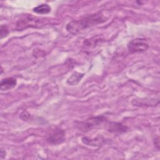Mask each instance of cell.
I'll return each mask as SVG.
<instances>
[{
  "instance_id": "cell-10",
  "label": "cell",
  "mask_w": 160,
  "mask_h": 160,
  "mask_svg": "<svg viewBox=\"0 0 160 160\" xmlns=\"http://www.w3.org/2000/svg\"><path fill=\"white\" fill-rule=\"evenodd\" d=\"M82 141L84 144H88L89 146H99L101 144V142L102 141L101 139L96 138L94 139H91L88 138L87 137H84L82 138Z\"/></svg>"
},
{
  "instance_id": "cell-6",
  "label": "cell",
  "mask_w": 160,
  "mask_h": 160,
  "mask_svg": "<svg viewBox=\"0 0 160 160\" xmlns=\"http://www.w3.org/2000/svg\"><path fill=\"white\" fill-rule=\"evenodd\" d=\"M132 103L136 106H156L159 104V100L156 99H133Z\"/></svg>"
},
{
  "instance_id": "cell-11",
  "label": "cell",
  "mask_w": 160,
  "mask_h": 160,
  "mask_svg": "<svg viewBox=\"0 0 160 160\" xmlns=\"http://www.w3.org/2000/svg\"><path fill=\"white\" fill-rule=\"evenodd\" d=\"M1 39H2L4 38H6L9 34V29L6 25H1Z\"/></svg>"
},
{
  "instance_id": "cell-14",
  "label": "cell",
  "mask_w": 160,
  "mask_h": 160,
  "mask_svg": "<svg viewBox=\"0 0 160 160\" xmlns=\"http://www.w3.org/2000/svg\"><path fill=\"white\" fill-rule=\"evenodd\" d=\"M6 151L1 149V159H4L6 157Z\"/></svg>"
},
{
  "instance_id": "cell-1",
  "label": "cell",
  "mask_w": 160,
  "mask_h": 160,
  "mask_svg": "<svg viewBox=\"0 0 160 160\" xmlns=\"http://www.w3.org/2000/svg\"><path fill=\"white\" fill-rule=\"evenodd\" d=\"M106 19L107 18L101 12H97L68 22L66 26V29L68 32L75 35L90 27L104 22Z\"/></svg>"
},
{
  "instance_id": "cell-4",
  "label": "cell",
  "mask_w": 160,
  "mask_h": 160,
  "mask_svg": "<svg viewBox=\"0 0 160 160\" xmlns=\"http://www.w3.org/2000/svg\"><path fill=\"white\" fill-rule=\"evenodd\" d=\"M65 140V132L63 129L57 128L52 131L48 135L46 141L51 144H59Z\"/></svg>"
},
{
  "instance_id": "cell-9",
  "label": "cell",
  "mask_w": 160,
  "mask_h": 160,
  "mask_svg": "<svg viewBox=\"0 0 160 160\" xmlns=\"http://www.w3.org/2000/svg\"><path fill=\"white\" fill-rule=\"evenodd\" d=\"M51 7L47 4H42L33 8V11L39 14H48L51 12Z\"/></svg>"
},
{
  "instance_id": "cell-8",
  "label": "cell",
  "mask_w": 160,
  "mask_h": 160,
  "mask_svg": "<svg viewBox=\"0 0 160 160\" xmlns=\"http://www.w3.org/2000/svg\"><path fill=\"white\" fill-rule=\"evenodd\" d=\"M83 76H84V74L83 73L74 72L68 79L67 84H68L69 85H71V86L76 85L81 80V79L82 78Z\"/></svg>"
},
{
  "instance_id": "cell-12",
  "label": "cell",
  "mask_w": 160,
  "mask_h": 160,
  "mask_svg": "<svg viewBox=\"0 0 160 160\" xmlns=\"http://www.w3.org/2000/svg\"><path fill=\"white\" fill-rule=\"evenodd\" d=\"M29 117H30V114H29L27 111H23V112L21 114V115H20V118H21L22 120H24V121L28 119L29 118Z\"/></svg>"
},
{
  "instance_id": "cell-5",
  "label": "cell",
  "mask_w": 160,
  "mask_h": 160,
  "mask_svg": "<svg viewBox=\"0 0 160 160\" xmlns=\"http://www.w3.org/2000/svg\"><path fill=\"white\" fill-rule=\"evenodd\" d=\"M17 84V81L12 77L6 78L2 79L0 82V89L2 91L10 90L14 88Z\"/></svg>"
},
{
  "instance_id": "cell-7",
  "label": "cell",
  "mask_w": 160,
  "mask_h": 160,
  "mask_svg": "<svg viewBox=\"0 0 160 160\" xmlns=\"http://www.w3.org/2000/svg\"><path fill=\"white\" fill-rule=\"evenodd\" d=\"M128 128L126 126H123L120 123L110 122L108 125V131L110 132H126Z\"/></svg>"
},
{
  "instance_id": "cell-13",
  "label": "cell",
  "mask_w": 160,
  "mask_h": 160,
  "mask_svg": "<svg viewBox=\"0 0 160 160\" xmlns=\"http://www.w3.org/2000/svg\"><path fill=\"white\" fill-rule=\"evenodd\" d=\"M154 146L155 147L157 148L158 150L159 149V136H158L156 138L154 139Z\"/></svg>"
},
{
  "instance_id": "cell-2",
  "label": "cell",
  "mask_w": 160,
  "mask_h": 160,
  "mask_svg": "<svg viewBox=\"0 0 160 160\" xmlns=\"http://www.w3.org/2000/svg\"><path fill=\"white\" fill-rule=\"evenodd\" d=\"M42 24V21L41 19L30 14L19 19L16 23V28L18 31H22L28 28L38 27Z\"/></svg>"
},
{
  "instance_id": "cell-3",
  "label": "cell",
  "mask_w": 160,
  "mask_h": 160,
  "mask_svg": "<svg viewBox=\"0 0 160 160\" xmlns=\"http://www.w3.org/2000/svg\"><path fill=\"white\" fill-rule=\"evenodd\" d=\"M149 48V44L144 38H137L132 39L128 44V48L131 53L142 52Z\"/></svg>"
}]
</instances>
